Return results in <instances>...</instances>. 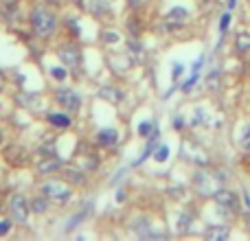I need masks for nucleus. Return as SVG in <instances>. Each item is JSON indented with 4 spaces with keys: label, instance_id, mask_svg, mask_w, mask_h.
I'll list each match as a JSON object with an SVG mask.
<instances>
[{
    "label": "nucleus",
    "instance_id": "obj_1",
    "mask_svg": "<svg viewBox=\"0 0 250 241\" xmlns=\"http://www.w3.org/2000/svg\"><path fill=\"white\" fill-rule=\"evenodd\" d=\"M31 24H33L35 35L48 38V35H53V31H55V26H57L55 13H53L51 9H44V7L33 9V13H31Z\"/></svg>",
    "mask_w": 250,
    "mask_h": 241
},
{
    "label": "nucleus",
    "instance_id": "obj_2",
    "mask_svg": "<svg viewBox=\"0 0 250 241\" xmlns=\"http://www.w3.org/2000/svg\"><path fill=\"white\" fill-rule=\"evenodd\" d=\"M193 184H195V191L204 198L208 195H215L217 191L222 189V176H217V171H208V169H202V171L195 173L193 178Z\"/></svg>",
    "mask_w": 250,
    "mask_h": 241
},
{
    "label": "nucleus",
    "instance_id": "obj_3",
    "mask_svg": "<svg viewBox=\"0 0 250 241\" xmlns=\"http://www.w3.org/2000/svg\"><path fill=\"white\" fill-rule=\"evenodd\" d=\"M29 211H31V204L22 195H13L11 202H9V215H11V220L18 221V224H24L29 220Z\"/></svg>",
    "mask_w": 250,
    "mask_h": 241
},
{
    "label": "nucleus",
    "instance_id": "obj_4",
    "mask_svg": "<svg viewBox=\"0 0 250 241\" xmlns=\"http://www.w3.org/2000/svg\"><path fill=\"white\" fill-rule=\"evenodd\" d=\"M213 200L220 206V211H224V213H237V208H239V198L235 195V191L220 189L213 195Z\"/></svg>",
    "mask_w": 250,
    "mask_h": 241
},
{
    "label": "nucleus",
    "instance_id": "obj_5",
    "mask_svg": "<svg viewBox=\"0 0 250 241\" xmlns=\"http://www.w3.org/2000/svg\"><path fill=\"white\" fill-rule=\"evenodd\" d=\"M42 193H44V198L57 200V202H66V200H70L73 191H70V186L64 184V182H46V184L42 186Z\"/></svg>",
    "mask_w": 250,
    "mask_h": 241
},
{
    "label": "nucleus",
    "instance_id": "obj_6",
    "mask_svg": "<svg viewBox=\"0 0 250 241\" xmlns=\"http://www.w3.org/2000/svg\"><path fill=\"white\" fill-rule=\"evenodd\" d=\"M57 57L62 60V64L66 66V68H75V66L82 64V51H79L75 44H68V46H62L60 51H57Z\"/></svg>",
    "mask_w": 250,
    "mask_h": 241
},
{
    "label": "nucleus",
    "instance_id": "obj_7",
    "mask_svg": "<svg viewBox=\"0 0 250 241\" xmlns=\"http://www.w3.org/2000/svg\"><path fill=\"white\" fill-rule=\"evenodd\" d=\"M189 20V11L185 7H173L171 11L165 16V29L173 31V29H180L182 24H187Z\"/></svg>",
    "mask_w": 250,
    "mask_h": 241
},
{
    "label": "nucleus",
    "instance_id": "obj_8",
    "mask_svg": "<svg viewBox=\"0 0 250 241\" xmlns=\"http://www.w3.org/2000/svg\"><path fill=\"white\" fill-rule=\"evenodd\" d=\"M57 103H60L62 108H66L68 112H75V110L82 108V99H79L73 90H60L57 92Z\"/></svg>",
    "mask_w": 250,
    "mask_h": 241
},
{
    "label": "nucleus",
    "instance_id": "obj_9",
    "mask_svg": "<svg viewBox=\"0 0 250 241\" xmlns=\"http://www.w3.org/2000/svg\"><path fill=\"white\" fill-rule=\"evenodd\" d=\"M4 158H7L9 164H13V167H22V164L29 160V154H26L22 147L11 145V147H7V149H4Z\"/></svg>",
    "mask_w": 250,
    "mask_h": 241
},
{
    "label": "nucleus",
    "instance_id": "obj_10",
    "mask_svg": "<svg viewBox=\"0 0 250 241\" xmlns=\"http://www.w3.org/2000/svg\"><path fill=\"white\" fill-rule=\"evenodd\" d=\"M99 99H104V101H108V103H112V105H117V103H121V99H123V92L119 90V88H114V86H104V88H99Z\"/></svg>",
    "mask_w": 250,
    "mask_h": 241
},
{
    "label": "nucleus",
    "instance_id": "obj_11",
    "mask_svg": "<svg viewBox=\"0 0 250 241\" xmlns=\"http://www.w3.org/2000/svg\"><path fill=\"white\" fill-rule=\"evenodd\" d=\"M62 169V160L55 158V156H46V160H42V162L38 164V171L42 173V176H46V173H55Z\"/></svg>",
    "mask_w": 250,
    "mask_h": 241
},
{
    "label": "nucleus",
    "instance_id": "obj_12",
    "mask_svg": "<svg viewBox=\"0 0 250 241\" xmlns=\"http://www.w3.org/2000/svg\"><path fill=\"white\" fill-rule=\"evenodd\" d=\"M64 178L70 184H83L86 182V171L77 167H68V169H64Z\"/></svg>",
    "mask_w": 250,
    "mask_h": 241
},
{
    "label": "nucleus",
    "instance_id": "obj_13",
    "mask_svg": "<svg viewBox=\"0 0 250 241\" xmlns=\"http://www.w3.org/2000/svg\"><path fill=\"white\" fill-rule=\"evenodd\" d=\"M204 237L208 241H224L229 237V228L226 226H208L207 233H204Z\"/></svg>",
    "mask_w": 250,
    "mask_h": 241
},
{
    "label": "nucleus",
    "instance_id": "obj_14",
    "mask_svg": "<svg viewBox=\"0 0 250 241\" xmlns=\"http://www.w3.org/2000/svg\"><path fill=\"white\" fill-rule=\"evenodd\" d=\"M97 141H99V145L110 147V145H114V142L119 141V132L117 129H101V132L97 134Z\"/></svg>",
    "mask_w": 250,
    "mask_h": 241
},
{
    "label": "nucleus",
    "instance_id": "obj_15",
    "mask_svg": "<svg viewBox=\"0 0 250 241\" xmlns=\"http://www.w3.org/2000/svg\"><path fill=\"white\" fill-rule=\"evenodd\" d=\"M46 120H48V123H51V125H55V127H68V125L73 123L68 114H55V112H51V114H48Z\"/></svg>",
    "mask_w": 250,
    "mask_h": 241
},
{
    "label": "nucleus",
    "instance_id": "obj_16",
    "mask_svg": "<svg viewBox=\"0 0 250 241\" xmlns=\"http://www.w3.org/2000/svg\"><path fill=\"white\" fill-rule=\"evenodd\" d=\"M90 206H92V202L90 204H88V208H83V211L82 213H77V215H75V217H70V220H68V224H66V233H70V230H75V228H77V226H79V221H82V220H86V217H88V213H90Z\"/></svg>",
    "mask_w": 250,
    "mask_h": 241
},
{
    "label": "nucleus",
    "instance_id": "obj_17",
    "mask_svg": "<svg viewBox=\"0 0 250 241\" xmlns=\"http://www.w3.org/2000/svg\"><path fill=\"white\" fill-rule=\"evenodd\" d=\"M235 46H237L239 53H248L250 51V33H246V31L237 33V38H235Z\"/></svg>",
    "mask_w": 250,
    "mask_h": 241
},
{
    "label": "nucleus",
    "instance_id": "obj_18",
    "mask_svg": "<svg viewBox=\"0 0 250 241\" xmlns=\"http://www.w3.org/2000/svg\"><path fill=\"white\" fill-rule=\"evenodd\" d=\"M191 221H193V217L189 215V213H182L180 220H178V233L180 235H187L191 230Z\"/></svg>",
    "mask_w": 250,
    "mask_h": 241
},
{
    "label": "nucleus",
    "instance_id": "obj_19",
    "mask_svg": "<svg viewBox=\"0 0 250 241\" xmlns=\"http://www.w3.org/2000/svg\"><path fill=\"white\" fill-rule=\"evenodd\" d=\"M48 208V202L44 198H35L33 202H31V211L33 213H44Z\"/></svg>",
    "mask_w": 250,
    "mask_h": 241
},
{
    "label": "nucleus",
    "instance_id": "obj_20",
    "mask_svg": "<svg viewBox=\"0 0 250 241\" xmlns=\"http://www.w3.org/2000/svg\"><path fill=\"white\" fill-rule=\"evenodd\" d=\"M40 151H42L44 156H55V138H48L46 142H42V147H40Z\"/></svg>",
    "mask_w": 250,
    "mask_h": 241
},
{
    "label": "nucleus",
    "instance_id": "obj_21",
    "mask_svg": "<svg viewBox=\"0 0 250 241\" xmlns=\"http://www.w3.org/2000/svg\"><path fill=\"white\" fill-rule=\"evenodd\" d=\"M154 132H156V125L154 123H141V125H138V134H141V136H151Z\"/></svg>",
    "mask_w": 250,
    "mask_h": 241
},
{
    "label": "nucleus",
    "instance_id": "obj_22",
    "mask_svg": "<svg viewBox=\"0 0 250 241\" xmlns=\"http://www.w3.org/2000/svg\"><path fill=\"white\" fill-rule=\"evenodd\" d=\"M239 142H242V147L244 149H248L250 151V123L244 127V132H242V138H239Z\"/></svg>",
    "mask_w": 250,
    "mask_h": 241
},
{
    "label": "nucleus",
    "instance_id": "obj_23",
    "mask_svg": "<svg viewBox=\"0 0 250 241\" xmlns=\"http://www.w3.org/2000/svg\"><path fill=\"white\" fill-rule=\"evenodd\" d=\"M154 158L158 160V162H165V160L169 158V147H167V145L158 147V151H156V154H154Z\"/></svg>",
    "mask_w": 250,
    "mask_h": 241
},
{
    "label": "nucleus",
    "instance_id": "obj_24",
    "mask_svg": "<svg viewBox=\"0 0 250 241\" xmlns=\"http://www.w3.org/2000/svg\"><path fill=\"white\" fill-rule=\"evenodd\" d=\"M101 40H104L105 44H114V42H119V33H112V31H105V33H101Z\"/></svg>",
    "mask_w": 250,
    "mask_h": 241
},
{
    "label": "nucleus",
    "instance_id": "obj_25",
    "mask_svg": "<svg viewBox=\"0 0 250 241\" xmlns=\"http://www.w3.org/2000/svg\"><path fill=\"white\" fill-rule=\"evenodd\" d=\"M229 24H230V13H224V16H222V20H220V33L222 35L229 31Z\"/></svg>",
    "mask_w": 250,
    "mask_h": 241
},
{
    "label": "nucleus",
    "instance_id": "obj_26",
    "mask_svg": "<svg viewBox=\"0 0 250 241\" xmlns=\"http://www.w3.org/2000/svg\"><path fill=\"white\" fill-rule=\"evenodd\" d=\"M127 29H129V33H132V35H134V38H136V35H138V33H141V24H138V22H136V20H134V18H132V20H129V22H127Z\"/></svg>",
    "mask_w": 250,
    "mask_h": 241
},
{
    "label": "nucleus",
    "instance_id": "obj_27",
    "mask_svg": "<svg viewBox=\"0 0 250 241\" xmlns=\"http://www.w3.org/2000/svg\"><path fill=\"white\" fill-rule=\"evenodd\" d=\"M11 230V221L9 220H4V221H0V237H4V235Z\"/></svg>",
    "mask_w": 250,
    "mask_h": 241
},
{
    "label": "nucleus",
    "instance_id": "obj_28",
    "mask_svg": "<svg viewBox=\"0 0 250 241\" xmlns=\"http://www.w3.org/2000/svg\"><path fill=\"white\" fill-rule=\"evenodd\" d=\"M182 70H185V66H182V64H173L171 77H173V79H178V77H180V73H182Z\"/></svg>",
    "mask_w": 250,
    "mask_h": 241
},
{
    "label": "nucleus",
    "instance_id": "obj_29",
    "mask_svg": "<svg viewBox=\"0 0 250 241\" xmlns=\"http://www.w3.org/2000/svg\"><path fill=\"white\" fill-rule=\"evenodd\" d=\"M53 77L60 79V81H62V79L66 77V70H64V68H55V70H53Z\"/></svg>",
    "mask_w": 250,
    "mask_h": 241
},
{
    "label": "nucleus",
    "instance_id": "obj_30",
    "mask_svg": "<svg viewBox=\"0 0 250 241\" xmlns=\"http://www.w3.org/2000/svg\"><path fill=\"white\" fill-rule=\"evenodd\" d=\"M143 2H145V0H127V4H129V7H132V9L141 7V4H143Z\"/></svg>",
    "mask_w": 250,
    "mask_h": 241
},
{
    "label": "nucleus",
    "instance_id": "obj_31",
    "mask_svg": "<svg viewBox=\"0 0 250 241\" xmlns=\"http://www.w3.org/2000/svg\"><path fill=\"white\" fill-rule=\"evenodd\" d=\"M0 2H2V4H4V7H13V4H16V2H18V0H0Z\"/></svg>",
    "mask_w": 250,
    "mask_h": 241
},
{
    "label": "nucleus",
    "instance_id": "obj_32",
    "mask_svg": "<svg viewBox=\"0 0 250 241\" xmlns=\"http://www.w3.org/2000/svg\"><path fill=\"white\" fill-rule=\"evenodd\" d=\"M46 2H51V4H55V7H57V4H64L66 0H46Z\"/></svg>",
    "mask_w": 250,
    "mask_h": 241
},
{
    "label": "nucleus",
    "instance_id": "obj_33",
    "mask_svg": "<svg viewBox=\"0 0 250 241\" xmlns=\"http://www.w3.org/2000/svg\"><path fill=\"white\" fill-rule=\"evenodd\" d=\"M4 88V75H2V70H0V90Z\"/></svg>",
    "mask_w": 250,
    "mask_h": 241
},
{
    "label": "nucleus",
    "instance_id": "obj_34",
    "mask_svg": "<svg viewBox=\"0 0 250 241\" xmlns=\"http://www.w3.org/2000/svg\"><path fill=\"white\" fill-rule=\"evenodd\" d=\"M235 4H237V0H229V11L235 7Z\"/></svg>",
    "mask_w": 250,
    "mask_h": 241
},
{
    "label": "nucleus",
    "instance_id": "obj_35",
    "mask_svg": "<svg viewBox=\"0 0 250 241\" xmlns=\"http://www.w3.org/2000/svg\"><path fill=\"white\" fill-rule=\"evenodd\" d=\"M110 2H114V0H101V4H110Z\"/></svg>",
    "mask_w": 250,
    "mask_h": 241
},
{
    "label": "nucleus",
    "instance_id": "obj_36",
    "mask_svg": "<svg viewBox=\"0 0 250 241\" xmlns=\"http://www.w3.org/2000/svg\"><path fill=\"white\" fill-rule=\"evenodd\" d=\"M246 204H248V208H250V195H246Z\"/></svg>",
    "mask_w": 250,
    "mask_h": 241
}]
</instances>
